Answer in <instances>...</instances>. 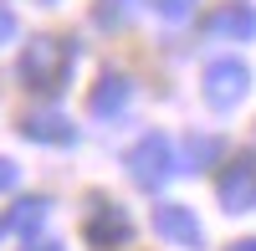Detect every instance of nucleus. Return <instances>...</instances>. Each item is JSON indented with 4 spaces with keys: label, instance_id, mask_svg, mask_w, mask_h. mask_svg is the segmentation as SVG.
<instances>
[{
    "label": "nucleus",
    "instance_id": "1",
    "mask_svg": "<svg viewBox=\"0 0 256 251\" xmlns=\"http://www.w3.org/2000/svg\"><path fill=\"white\" fill-rule=\"evenodd\" d=\"M56 56H67V52H62V46L52 52L46 41H41V46H36V52L26 56V77H41L36 88H56Z\"/></svg>",
    "mask_w": 256,
    "mask_h": 251
}]
</instances>
